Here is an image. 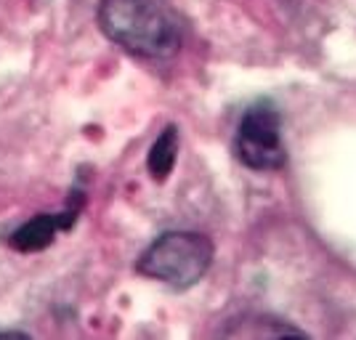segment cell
<instances>
[{"mask_svg": "<svg viewBox=\"0 0 356 340\" xmlns=\"http://www.w3.org/2000/svg\"><path fill=\"white\" fill-rule=\"evenodd\" d=\"M99 30L138 59H170L181 51L184 30L165 0H99Z\"/></svg>", "mask_w": 356, "mask_h": 340, "instance_id": "1", "label": "cell"}, {"mask_svg": "<svg viewBox=\"0 0 356 340\" xmlns=\"http://www.w3.org/2000/svg\"><path fill=\"white\" fill-rule=\"evenodd\" d=\"M216 248L200 232H165L138 255L136 271L173 290H189L208 274Z\"/></svg>", "mask_w": 356, "mask_h": 340, "instance_id": "2", "label": "cell"}, {"mask_svg": "<svg viewBox=\"0 0 356 340\" xmlns=\"http://www.w3.org/2000/svg\"><path fill=\"white\" fill-rule=\"evenodd\" d=\"M239 163L250 170H280L287 163L282 144V118L268 102L252 104L242 115L234 138Z\"/></svg>", "mask_w": 356, "mask_h": 340, "instance_id": "3", "label": "cell"}, {"mask_svg": "<svg viewBox=\"0 0 356 340\" xmlns=\"http://www.w3.org/2000/svg\"><path fill=\"white\" fill-rule=\"evenodd\" d=\"M59 232H67L61 213H38L11 232L8 248L14 252H40L54 245Z\"/></svg>", "mask_w": 356, "mask_h": 340, "instance_id": "4", "label": "cell"}, {"mask_svg": "<svg viewBox=\"0 0 356 340\" xmlns=\"http://www.w3.org/2000/svg\"><path fill=\"white\" fill-rule=\"evenodd\" d=\"M178 160V128L176 125H168L163 133L157 136V141L152 144L147 154V170L149 176L154 178L157 184L168 181V176L173 173Z\"/></svg>", "mask_w": 356, "mask_h": 340, "instance_id": "5", "label": "cell"}, {"mask_svg": "<svg viewBox=\"0 0 356 340\" xmlns=\"http://www.w3.org/2000/svg\"><path fill=\"white\" fill-rule=\"evenodd\" d=\"M234 325H239V330H223V335L229 338H284V335L303 338L300 330L277 322V319H268V316H255V319L245 316V319H237Z\"/></svg>", "mask_w": 356, "mask_h": 340, "instance_id": "6", "label": "cell"}, {"mask_svg": "<svg viewBox=\"0 0 356 340\" xmlns=\"http://www.w3.org/2000/svg\"><path fill=\"white\" fill-rule=\"evenodd\" d=\"M0 338H30L27 332H22V330H14V332H8V330H0Z\"/></svg>", "mask_w": 356, "mask_h": 340, "instance_id": "7", "label": "cell"}]
</instances>
